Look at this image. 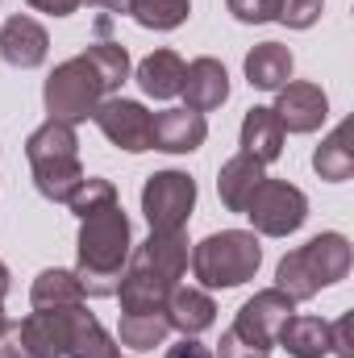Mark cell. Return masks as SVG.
<instances>
[{"label": "cell", "mask_w": 354, "mask_h": 358, "mask_svg": "<svg viewBox=\"0 0 354 358\" xmlns=\"http://www.w3.org/2000/svg\"><path fill=\"white\" fill-rule=\"evenodd\" d=\"M76 250H80L76 279H80L84 296H117V283L134 255V234H129V217L121 213V204H104L80 221Z\"/></svg>", "instance_id": "cell-1"}, {"label": "cell", "mask_w": 354, "mask_h": 358, "mask_svg": "<svg viewBox=\"0 0 354 358\" xmlns=\"http://www.w3.org/2000/svg\"><path fill=\"white\" fill-rule=\"evenodd\" d=\"M346 271H351V242H346L342 234H321V238H313L309 246L292 250V255L279 263L275 287H279L288 300L300 304V300H313L321 287L346 279Z\"/></svg>", "instance_id": "cell-2"}, {"label": "cell", "mask_w": 354, "mask_h": 358, "mask_svg": "<svg viewBox=\"0 0 354 358\" xmlns=\"http://www.w3.org/2000/svg\"><path fill=\"white\" fill-rule=\"evenodd\" d=\"M259 263H263V246H259V238L250 229L208 234L192 250V271H196V279L204 287H238V283L255 279Z\"/></svg>", "instance_id": "cell-3"}, {"label": "cell", "mask_w": 354, "mask_h": 358, "mask_svg": "<svg viewBox=\"0 0 354 358\" xmlns=\"http://www.w3.org/2000/svg\"><path fill=\"white\" fill-rule=\"evenodd\" d=\"M42 100H46V113L55 121H67V125H80L96 113V104L104 100V84L100 76L92 71V63L84 55L59 63L50 76H46V88H42Z\"/></svg>", "instance_id": "cell-4"}, {"label": "cell", "mask_w": 354, "mask_h": 358, "mask_svg": "<svg viewBox=\"0 0 354 358\" xmlns=\"http://www.w3.org/2000/svg\"><path fill=\"white\" fill-rule=\"evenodd\" d=\"M246 217H250L255 234L288 238L309 221V196L288 179H263L246 200Z\"/></svg>", "instance_id": "cell-5"}, {"label": "cell", "mask_w": 354, "mask_h": 358, "mask_svg": "<svg viewBox=\"0 0 354 358\" xmlns=\"http://www.w3.org/2000/svg\"><path fill=\"white\" fill-rule=\"evenodd\" d=\"M196 208V183L183 171H155L142 187V213L150 221V234L183 229Z\"/></svg>", "instance_id": "cell-6"}, {"label": "cell", "mask_w": 354, "mask_h": 358, "mask_svg": "<svg viewBox=\"0 0 354 358\" xmlns=\"http://www.w3.org/2000/svg\"><path fill=\"white\" fill-rule=\"evenodd\" d=\"M92 121L100 125V134H104L113 146H121V150H129V155H142V150H150L155 113H146L138 100L108 96V100H100V104H96Z\"/></svg>", "instance_id": "cell-7"}, {"label": "cell", "mask_w": 354, "mask_h": 358, "mask_svg": "<svg viewBox=\"0 0 354 358\" xmlns=\"http://www.w3.org/2000/svg\"><path fill=\"white\" fill-rule=\"evenodd\" d=\"M275 117H279L283 134H313L330 117V100L317 84L296 80V84H283L275 92Z\"/></svg>", "instance_id": "cell-8"}, {"label": "cell", "mask_w": 354, "mask_h": 358, "mask_svg": "<svg viewBox=\"0 0 354 358\" xmlns=\"http://www.w3.org/2000/svg\"><path fill=\"white\" fill-rule=\"evenodd\" d=\"M292 313H296V300H288L279 287H267V292H255V296L238 308L234 329H238L242 338L259 342V346H275V334H279V325H283Z\"/></svg>", "instance_id": "cell-9"}, {"label": "cell", "mask_w": 354, "mask_h": 358, "mask_svg": "<svg viewBox=\"0 0 354 358\" xmlns=\"http://www.w3.org/2000/svg\"><path fill=\"white\" fill-rule=\"evenodd\" d=\"M204 138H208V121H204V113H192V108H163V113H155L150 150L192 155L196 146H204Z\"/></svg>", "instance_id": "cell-10"}, {"label": "cell", "mask_w": 354, "mask_h": 358, "mask_svg": "<svg viewBox=\"0 0 354 358\" xmlns=\"http://www.w3.org/2000/svg\"><path fill=\"white\" fill-rule=\"evenodd\" d=\"M0 55H4L8 67L29 71V67H42V63H46V55H50V38H46V29H42L34 17L17 13V17H8L4 29H0Z\"/></svg>", "instance_id": "cell-11"}, {"label": "cell", "mask_w": 354, "mask_h": 358, "mask_svg": "<svg viewBox=\"0 0 354 358\" xmlns=\"http://www.w3.org/2000/svg\"><path fill=\"white\" fill-rule=\"evenodd\" d=\"M179 96L187 100L183 108H192V113H213V108H221L225 100H229V76H225V67L217 63V59H196V63H187L183 67V88Z\"/></svg>", "instance_id": "cell-12"}, {"label": "cell", "mask_w": 354, "mask_h": 358, "mask_svg": "<svg viewBox=\"0 0 354 358\" xmlns=\"http://www.w3.org/2000/svg\"><path fill=\"white\" fill-rule=\"evenodd\" d=\"M171 287H176L171 279L138 267V263H125V275H121V283H117V296H121V308H125V313H163Z\"/></svg>", "instance_id": "cell-13"}, {"label": "cell", "mask_w": 354, "mask_h": 358, "mask_svg": "<svg viewBox=\"0 0 354 358\" xmlns=\"http://www.w3.org/2000/svg\"><path fill=\"white\" fill-rule=\"evenodd\" d=\"M163 317H167V325L179 329L183 338H196V334H204L213 321H217V304H213V296L208 292H200V287H171V296H167V304H163Z\"/></svg>", "instance_id": "cell-14"}, {"label": "cell", "mask_w": 354, "mask_h": 358, "mask_svg": "<svg viewBox=\"0 0 354 358\" xmlns=\"http://www.w3.org/2000/svg\"><path fill=\"white\" fill-rule=\"evenodd\" d=\"M275 342L292 358H325L334 355V325L321 317H288L275 334Z\"/></svg>", "instance_id": "cell-15"}, {"label": "cell", "mask_w": 354, "mask_h": 358, "mask_svg": "<svg viewBox=\"0 0 354 358\" xmlns=\"http://www.w3.org/2000/svg\"><path fill=\"white\" fill-rule=\"evenodd\" d=\"M129 263H138V267H146V271H155V275H163V279H171V283H179V275L187 271V238H183V229L150 234L129 255Z\"/></svg>", "instance_id": "cell-16"}, {"label": "cell", "mask_w": 354, "mask_h": 358, "mask_svg": "<svg viewBox=\"0 0 354 358\" xmlns=\"http://www.w3.org/2000/svg\"><path fill=\"white\" fill-rule=\"evenodd\" d=\"M242 155L259 159V163H275L283 155V125L275 117V108L255 104L246 117H242Z\"/></svg>", "instance_id": "cell-17"}, {"label": "cell", "mask_w": 354, "mask_h": 358, "mask_svg": "<svg viewBox=\"0 0 354 358\" xmlns=\"http://www.w3.org/2000/svg\"><path fill=\"white\" fill-rule=\"evenodd\" d=\"M25 338L38 358H63L67 355V329H71V308H38L34 317L21 321Z\"/></svg>", "instance_id": "cell-18"}, {"label": "cell", "mask_w": 354, "mask_h": 358, "mask_svg": "<svg viewBox=\"0 0 354 358\" xmlns=\"http://www.w3.org/2000/svg\"><path fill=\"white\" fill-rule=\"evenodd\" d=\"M63 358H121L117 342L108 338V329L92 317L84 304L71 308V329H67V355Z\"/></svg>", "instance_id": "cell-19"}, {"label": "cell", "mask_w": 354, "mask_h": 358, "mask_svg": "<svg viewBox=\"0 0 354 358\" xmlns=\"http://www.w3.org/2000/svg\"><path fill=\"white\" fill-rule=\"evenodd\" d=\"M263 179H267V171H263L259 159H250V155H234V159L221 167V176H217L221 204H225L229 213H246V200H250V192H255Z\"/></svg>", "instance_id": "cell-20"}, {"label": "cell", "mask_w": 354, "mask_h": 358, "mask_svg": "<svg viewBox=\"0 0 354 358\" xmlns=\"http://www.w3.org/2000/svg\"><path fill=\"white\" fill-rule=\"evenodd\" d=\"M292 67H296V59L279 42H263V46H255L246 55V80H250V88H259V92H279L292 80Z\"/></svg>", "instance_id": "cell-21"}, {"label": "cell", "mask_w": 354, "mask_h": 358, "mask_svg": "<svg viewBox=\"0 0 354 358\" xmlns=\"http://www.w3.org/2000/svg\"><path fill=\"white\" fill-rule=\"evenodd\" d=\"M25 159L29 167L34 163H50V159H80V138H76V125L67 121H42L29 138H25Z\"/></svg>", "instance_id": "cell-22"}, {"label": "cell", "mask_w": 354, "mask_h": 358, "mask_svg": "<svg viewBox=\"0 0 354 358\" xmlns=\"http://www.w3.org/2000/svg\"><path fill=\"white\" fill-rule=\"evenodd\" d=\"M183 67L187 63L176 50H155V55H146L138 63V88L146 96H155V100H171L183 88Z\"/></svg>", "instance_id": "cell-23"}, {"label": "cell", "mask_w": 354, "mask_h": 358, "mask_svg": "<svg viewBox=\"0 0 354 358\" xmlns=\"http://www.w3.org/2000/svg\"><path fill=\"white\" fill-rule=\"evenodd\" d=\"M29 300H34V308H76V304H84V287H80L76 271L50 267L34 279Z\"/></svg>", "instance_id": "cell-24"}, {"label": "cell", "mask_w": 354, "mask_h": 358, "mask_svg": "<svg viewBox=\"0 0 354 358\" xmlns=\"http://www.w3.org/2000/svg\"><path fill=\"white\" fill-rule=\"evenodd\" d=\"M34 183L46 200L55 204H67L71 192L84 183V167L80 159H50V163H34Z\"/></svg>", "instance_id": "cell-25"}, {"label": "cell", "mask_w": 354, "mask_h": 358, "mask_svg": "<svg viewBox=\"0 0 354 358\" xmlns=\"http://www.w3.org/2000/svg\"><path fill=\"white\" fill-rule=\"evenodd\" d=\"M313 167L317 176L330 179V183H342L354 176V146H351V125H338L313 155Z\"/></svg>", "instance_id": "cell-26"}, {"label": "cell", "mask_w": 354, "mask_h": 358, "mask_svg": "<svg viewBox=\"0 0 354 358\" xmlns=\"http://www.w3.org/2000/svg\"><path fill=\"white\" fill-rule=\"evenodd\" d=\"M167 334H171V325H167L163 313H121V325H117L121 346H129V350H138V355L163 346Z\"/></svg>", "instance_id": "cell-27"}, {"label": "cell", "mask_w": 354, "mask_h": 358, "mask_svg": "<svg viewBox=\"0 0 354 358\" xmlns=\"http://www.w3.org/2000/svg\"><path fill=\"white\" fill-rule=\"evenodd\" d=\"M84 59L92 63V71L100 76L104 92H117L125 80H129V55H125L121 42H96V46L84 50Z\"/></svg>", "instance_id": "cell-28"}, {"label": "cell", "mask_w": 354, "mask_h": 358, "mask_svg": "<svg viewBox=\"0 0 354 358\" xmlns=\"http://www.w3.org/2000/svg\"><path fill=\"white\" fill-rule=\"evenodd\" d=\"M192 0H129V17L142 29H176L187 21Z\"/></svg>", "instance_id": "cell-29"}, {"label": "cell", "mask_w": 354, "mask_h": 358, "mask_svg": "<svg viewBox=\"0 0 354 358\" xmlns=\"http://www.w3.org/2000/svg\"><path fill=\"white\" fill-rule=\"evenodd\" d=\"M104 204H117V187L108 183V179H96V176H84V183L71 192V200H67V208L84 221L92 217L96 208H104Z\"/></svg>", "instance_id": "cell-30"}, {"label": "cell", "mask_w": 354, "mask_h": 358, "mask_svg": "<svg viewBox=\"0 0 354 358\" xmlns=\"http://www.w3.org/2000/svg\"><path fill=\"white\" fill-rule=\"evenodd\" d=\"M321 4H325V0H279L275 21H283L288 29H309V25L321 17Z\"/></svg>", "instance_id": "cell-31"}, {"label": "cell", "mask_w": 354, "mask_h": 358, "mask_svg": "<svg viewBox=\"0 0 354 358\" xmlns=\"http://www.w3.org/2000/svg\"><path fill=\"white\" fill-rule=\"evenodd\" d=\"M0 358H38L25 338V325L13 317H0Z\"/></svg>", "instance_id": "cell-32"}, {"label": "cell", "mask_w": 354, "mask_h": 358, "mask_svg": "<svg viewBox=\"0 0 354 358\" xmlns=\"http://www.w3.org/2000/svg\"><path fill=\"white\" fill-rule=\"evenodd\" d=\"M217 358H271V346H259L250 338H242L234 325L221 334V346H217Z\"/></svg>", "instance_id": "cell-33"}, {"label": "cell", "mask_w": 354, "mask_h": 358, "mask_svg": "<svg viewBox=\"0 0 354 358\" xmlns=\"http://www.w3.org/2000/svg\"><path fill=\"white\" fill-rule=\"evenodd\" d=\"M225 4H229V13H234L238 21H246V25L275 21V13H279V0H225Z\"/></svg>", "instance_id": "cell-34"}, {"label": "cell", "mask_w": 354, "mask_h": 358, "mask_svg": "<svg viewBox=\"0 0 354 358\" xmlns=\"http://www.w3.org/2000/svg\"><path fill=\"white\" fill-rule=\"evenodd\" d=\"M34 13H46V17H71L80 8V0H25Z\"/></svg>", "instance_id": "cell-35"}, {"label": "cell", "mask_w": 354, "mask_h": 358, "mask_svg": "<svg viewBox=\"0 0 354 358\" xmlns=\"http://www.w3.org/2000/svg\"><path fill=\"white\" fill-rule=\"evenodd\" d=\"M163 358H213V350H208L204 342H196V338H183V342H176Z\"/></svg>", "instance_id": "cell-36"}, {"label": "cell", "mask_w": 354, "mask_h": 358, "mask_svg": "<svg viewBox=\"0 0 354 358\" xmlns=\"http://www.w3.org/2000/svg\"><path fill=\"white\" fill-rule=\"evenodd\" d=\"M334 350L342 358H351V317H342V321H334Z\"/></svg>", "instance_id": "cell-37"}, {"label": "cell", "mask_w": 354, "mask_h": 358, "mask_svg": "<svg viewBox=\"0 0 354 358\" xmlns=\"http://www.w3.org/2000/svg\"><path fill=\"white\" fill-rule=\"evenodd\" d=\"M92 8H104V13H129V0H88Z\"/></svg>", "instance_id": "cell-38"}, {"label": "cell", "mask_w": 354, "mask_h": 358, "mask_svg": "<svg viewBox=\"0 0 354 358\" xmlns=\"http://www.w3.org/2000/svg\"><path fill=\"white\" fill-rule=\"evenodd\" d=\"M4 296H8V267L0 263V317H4Z\"/></svg>", "instance_id": "cell-39"}]
</instances>
